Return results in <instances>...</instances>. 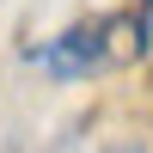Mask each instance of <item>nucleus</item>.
I'll use <instances>...</instances> for the list:
<instances>
[{"label":"nucleus","instance_id":"f257e3e1","mask_svg":"<svg viewBox=\"0 0 153 153\" xmlns=\"http://www.w3.org/2000/svg\"><path fill=\"white\" fill-rule=\"evenodd\" d=\"M31 61H43L55 80H86V74L123 68V61H141V25L135 12H104V19H80L61 37L25 49Z\"/></svg>","mask_w":153,"mask_h":153},{"label":"nucleus","instance_id":"f03ea898","mask_svg":"<svg viewBox=\"0 0 153 153\" xmlns=\"http://www.w3.org/2000/svg\"><path fill=\"white\" fill-rule=\"evenodd\" d=\"M135 25H141V61L153 55V0H135Z\"/></svg>","mask_w":153,"mask_h":153},{"label":"nucleus","instance_id":"7ed1b4c3","mask_svg":"<svg viewBox=\"0 0 153 153\" xmlns=\"http://www.w3.org/2000/svg\"><path fill=\"white\" fill-rule=\"evenodd\" d=\"M104 153H147V141H117V147H104Z\"/></svg>","mask_w":153,"mask_h":153}]
</instances>
